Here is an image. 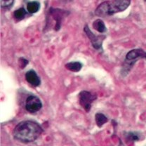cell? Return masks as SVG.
Segmentation results:
<instances>
[{
	"label": "cell",
	"instance_id": "6da1fadb",
	"mask_svg": "<svg viewBox=\"0 0 146 146\" xmlns=\"http://www.w3.org/2000/svg\"><path fill=\"white\" fill-rule=\"evenodd\" d=\"M43 132V129L37 122L31 120L23 121L14 128L13 138L22 143H31L36 141Z\"/></svg>",
	"mask_w": 146,
	"mask_h": 146
},
{
	"label": "cell",
	"instance_id": "7a4b0ae2",
	"mask_svg": "<svg viewBox=\"0 0 146 146\" xmlns=\"http://www.w3.org/2000/svg\"><path fill=\"white\" fill-rule=\"evenodd\" d=\"M131 0H112L100 4L95 11V14L99 17L112 16L124 11L129 7Z\"/></svg>",
	"mask_w": 146,
	"mask_h": 146
},
{
	"label": "cell",
	"instance_id": "3957f363",
	"mask_svg": "<svg viewBox=\"0 0 146 146\" xmlns=\"http://www.w3.org/2000/svg\"><path fill=\"white\" fill-rule=\"evenodd\" d=\"M146 59V52L141 48H136L129 51L126 56L124 67L122 68L121 74L123 75L128 74L129 70L133 66L138 59Z\"/></svg>",
	"mask_w": 146,
	"mask_h": 146
},
{
	"label": "cell",
	"instance_id": "277c9868",
	"mask_svg": "<svg viewBox=\"0 0 146 146\" xmlns=\"http://www.w3.org/2000/svg\"><path fill=\"white\" fill-rule=\"evenodd\" d=\"M96 98L97 96L96 94H93L87 91H82L79 94L80 104L87 112L90 111L91 105Z\"/></svg>",
	"mask_w": 146,
	"mask_h": 146
},
{
	"label": "cell",
	"instance_id": "5b68a950",
	"mask_svg": "<svg viewBox=\"0 0 146 146\" xmlns=\"http://www.w3.org/2000/svg\"><path fill=\"white\" fill-rule=\"evenodd\" d=\"M84 31L86 33L89 39H90L91 44H92L93 46L95 49L96 50H100L102 49V44H103V40L106 38L105 35H95L94 33L91 32L88 25H86L84 27Z\"/></svg>",
	"mask_w": 146,
	"mask_h": 146
},
{
	"label": "cell",
	"instance_id": "8992f818",
	"mask_svg": "<svg viewBox=\"0 0 146 146\" xmlns=\"http://www.w3.org/2000/svg\"><path fill=\"white\" fill-rule=\"evenodd\" d=\"M42 108V103L41 100L36 96H30L27 98L25 103L26 110L30 113H35L40 110Z\"/></svg>",
	"mask_w": 146,
	"mask_h": 146
},
{
	"label": "cell",
	"instance_id": "52a82bcc",
	"mask_svg": "<svg viewBox=\"0 0 146 146\" xmlns=\"http://www.w3.org/2000/svg\"><path fill=\"white\" fill-rule=\"evenodd\" d=\"M50 14L51 15L53 18L56 21V25H55V30L58 31L60 30V26H61L62 19L63 16L67 15V12L63 11L60 9H50Z\"/></svg>",
	"mask_w": 146,
	"mask_h": 146
},
{
	"label": "cell",
	"instance_id": "ba28073f",
	"mask_svg": "<svg viewBox=\"0 0 146 146\" xmlns=\"http://www.w3.org/2000/svg\"><path fill=\"white\" fill-rule=\"evenodd\" d=\"M25 79H26V81L30 85L35 86V87L39 86L41 84L40 79L38 77L35 71L34 70H30L27 72L25 74Z\"/></svg>",
	"mask_w": 146,
	"mask_h": 146
},
{
	"label": "cell",
	"instance_id": "9c48e42d",
	"mask_svg": "<svg viewBox=\"0 0 146 146\" xmlns=\"http://www.w3.org/2000/svg\"><path fill=\"white\" fill-rule=\"evenodd\" d=\"M82 66H83L82 64L80 63V62L78 61L70 62V63H68L65 65V68H66L68 70L74 72H80L82 70Z\"/></svg>",
	"mask_w": 146,
	"mask_h": 146
},
{
	"label": "cell",
	"instance_id": "30bf717a",
	"mask_svg": "<svg viewBox=\"0 0 146 146\" xmlns=\"http://www.w3.org/2000/svg\"><path fill=\"white\" fill-rule=\"evenodd\" d=\"M93 27L95 29L96 31H98L100 33H106L107 29H106V25L104 22L101 19H97L93 23Z\"/></svg>",
	"mask_w": 146,
	"mask_h": 146
},
{
	"label": "cell",
	"instance_id": "8fae6325",
	"mask_svg": "<svg viewBox=\"0 0 146 146\" xmlns=\"http://www.w3.org/2000/svg\"><path fill=\"white\" fill-rule=\"evenodd\" d=\"M40 9V4L38 1H34L28 2L27 4V11L30 13H35Z\"/></svg>",
	"mask_w": 146,
	"mask_h": 146
},
{
	"label": "cell",
	"instance_id": "7c38bea8",
	"mask_svg": "<svg viewBox=\"0 0 146 146\" xmlns=\"http://www.w3.org/2000/svg\"><path fill=\"white\" fill-rule=\"evenodd\" d=\"M95 119L97 126H98V127H103V126L104 125V124H106V123L108 121V119L107 118V117H106V115H103V114L100 113V112L96 114Z\"/></svg>",
	"mask_w": 146,
	"mask_h": 146
},
{
	"label": "cell",
	"instance_id": "4fadbf2b",
	"mask_svg": "<svg viewBox=\"0 0 146 146\" xmlns=\"http://www.w3.org/2000/svg\"><path fill=\"white\" fill-rule=\"evenodd\" d=\"M27 14V11L25 10L24 8H21L18 10L15 11L14 13H13V16H14L15 19L16 21H21V20L25 18V16H26Z\"/></svg>",
	"mask_w": 146,
	"mask_h": 146
},
{
	"label": "cell",
	"instance_id": "5bb4252c",
	"mask_svg": "<svg viewBox=\"0 0 146 146\" xmlns=\"http://www.w3.org/2000/svg\"><path fill=\"white\" fill-rule=\"evenodd\" d=\"M126 138L128 141H131V142L138 141L140 140L138 134H137L135 132H129L127 135H126Z\"/></svg>",
	"mask_w": 146,
	"mask_h": 146
},
{
	"label": "cell",
	"instance_id": "9a60e30c",
	"mask_svg": "<svg viewBox=\"0 0 146 146\" xmlns=\"http://www.w3.org/2000/svg\"><path fill=\"white\" fill-rule=\"evenodd\" d=\"M14 0H1V7L2 9H9L12 7Z\"/></svg>",
	"mask_w": 146,
	"mask_h": 146
},
{
	"label": "cell",
	"instance_id": "2e32d148",
	"mask_svg": "<svg viewBox=\"0 0 146 146\" xmlns=\"http://www.w3.org/2000/svg\"><path fill=\"white\" fill-rule=\"evenodd\" d=\"M29 61L28 60H25V58H20L19 60V64H20V66H21V68H25V67L26 66V65L28 64Z\"/></svg>",
	"mask_w": 146,
	"mask_h": 146
},
{
	"label": "cell",
	"instance_id": "e0dca14e",
	"mask_svg": "<svg viewBox=\"0 0 146 146\" xmlns=\"http://www.w3.org/2000/svg\"><path fill=\"white\" fill-rule=\"evenodd\" d=\"M144 1H146V0H144Z\"/></svg>",
	"mask_w": 146,
	"mask_h": 146
}]
</instances>
